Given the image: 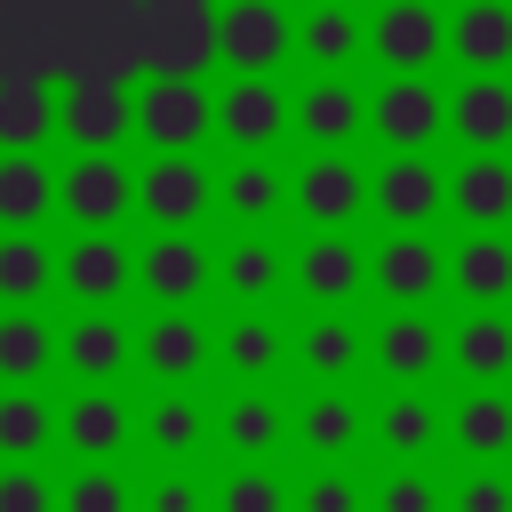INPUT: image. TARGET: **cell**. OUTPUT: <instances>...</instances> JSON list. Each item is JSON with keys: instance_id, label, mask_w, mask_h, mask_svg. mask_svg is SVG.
<instances>
[{"instance_id": "5bb4252c", "label": "cell", "mask_w": 512, "mask_h": 512, "mask_svg": "<svg viewBox=\"0 0 512 512\" xmlns=\"http://www.w3.org/2000/svg\"><path fill=\"white\" fill-rule=\"evenodd\" d=\"M56 136H72L80 152H112L120 136H136V96L112 80H80L56 96Z\"/></svg>"}, {"instance_id": "ba28073f", "label": "cell", "mask_w": 512, "mask_h": 512, "mask_svg": "<svg viewBox=\"0 0 512 512\" xmlns=\"http://www.w3.org/2000/svg\"><path fill=\"white\" fill-rule=\"evenodd\" d=\"M128 208H136V176H128L112 152H80V160L56 176V216H72L80 232H112Z\"/></svg>"}, {"instance_id": "ac0fdd59", "label": "cell", "mask_w": 512, "mask_h": 512, "mask_svg": "<svg viewBox=\"0 0 512 512\" xmlns=\"http://www.w3.org/2000/svg\"><path fill=\"white\" fill-rule=\"evenodd\" d=\"M288 280H296L320 312H336V304H352V288L368 280V256L352 248V232H312V240L288 256Z\"/></svg>"}, {"instance_id": "83f0119b", "label": "cell", "mask_w": 512, "mask_h": 512, "mask_svg": "<svg viewBox=\"0 0 512 512\" xmlns=\"http://www.w3.org/2000/svg\"><path fill=\"white\" fill-rule=\"evenodd\" d=\"M136 432L152 440V456H160V464H184V456H200V448H208V408H200L184 384H160V392H152V408L136 416Z\"/></svg>"}, {"instance_id": "8fae6325", "label": "cell", "mask_w": 512, "mask_h": 512, "mask_svg": "<svg viewBox=\"0 0 512 512\" xmlns=\"http://www.w3.org/2000/svg\"><path fill=\"white\" fill-rule=\"evenodd\" d=\"M56 440H64L80 464H112V456L136 440V408H128L112 384H80V392L56 408Z\"/></svg>"}, {"instance_id": "f6af8a7d", "label": "cell", "mask_w": 512, "mask_h": 512, "mask_svg": "<svg viewBox=\"0 0 512 512\" xmlns=\"http://www.w3.org/2000/svg\"><path fill=\"white\" fill-rule=\"evenodd\" d=\"M0 512H56V480L40 464H0Z\"/></svg>"}, {"instance_id": "7a4b0ae2", "label": "cell", "mask_w": 512, "mask_h": 512, "mask_svg": "<svg viewBox=\"0 0 512 512\" xmlns=\"http://www.w3.org/2000/svg\"><path fill=\"white\" fill-rule=\"evenodd\" d=\"M56 288L80 304V312H112L128 288H136V248L120 232H80L72 248H56Z\"/></svg>"}, {"instance_id": "d6a6232c", "label": "cell", "mask_w": 512, "mask_h": 512, "mask_svg": "<svg viewBox=\"0 0 512 512\" xmlns=\"http://www.w3.org/2000/svg\"><path fill=\"white\" fill-rule=\"evenodd\" d=\"M360 48H368V24H360L344 0H320V8L296 24V56H304L312 72H344Z\"/></svg>"}, {"instance_id": "9c48e42d", "label": "cell", "mask_w": 512, "mask_h": 512, "mask_svg": "<svg viewBox=\"0 0 512 512\" xmlns=\"http://www.w3.org/2000/svg\"><path fill=\"white\" fill-rule=\"evenodd\" d=\"M288 200L312 232H344L360 208H368V176L352 168V152H312L296 176H288Z\"/></svg>"}, {"instance_id": "cb8c5ba5", "label": "cell", "mask_w": 512, "mask_h": 512, "mask_svg": "<svg viewBox=\"0 0 512 512\" xmlns=\"http://www.w3.org/2000/svg\"><path fill=\"white\" fill-rule=\"evenodd\" d=\"M448 208L472 232H504L512 224V160L504 152H464V168L448 176Z\"/></svg>"}, {"instance_id": "9a60e30c", "label": "cell", "mask_w": 512, "mask_h": 512, "mask_svg": "<svg viewBox=\"0 0 512 512\" xmlns=\"http://www.w3.org/2000/svg\"><path fill=\"white\" fill-rule=\"evenodd\" d=\"M368 280L384 304H432L448 288V248H432L424 232H392L376 256H368Z\"/></svg>"}, {"instance_id": "74e56055", "label": "cell", "mask_w": 512, "mask_h": 512, "mask_svg": "<svg viewBox=\"0 0 512 512\" xmlns=\"http://www.w3.org/2000/svg\"><path fill=\"white\" fill-rule=\"evenodd\" d=\"M56 440V408L40 400V384H8L0 392V464H32Z\"/></svg>"}, {"instance_id": "d590c367", "label": "cell", "mask_w": 512, "mask_h": 512, "mask_svg": "<svg viewBox=\"0 0 512 512\" xmlns=\"http://www.w3.org/2000/svg\"><path fill=\"white\" fill-rule=\"evenodd\" d=\"M216 280H224V296H240V304H264V296L288 280V248H272L264 232H240V240L216 256Z\"/></svg>"}, {"instance_id": "44dd1931", "label": "cell", "mask_w": 512, "mask_h": 512, "mask_svg": "<svg viewBox=\"0 0 512 512\" xmlns=\"http://www.w3.org/2000/svg\"><path fill=\"white\" fill-rule=\"evenodd\" d=\"M216 208L232 216V224H248V232H264L280 208H288V168L272 160V152H240L224 176H216Z\"/></svg>"}, {"instance_id": "e575fe53", "label": "cell", "mask_w": 512, "mask_h": 512, "mask_svg": "<svg viewBox=\"0 0 512 512\" xmlns=\"http://www.w3.org/2000/svg\"><path fill=\"white\" fill-rule=\"evenodd\" d=\"M48 368H56V328L32 304H8L0 312V384H40Z\"/></svg>"}, {"instance_id": "d6986e66", "label": "cell", "mask_w": 512, "mask_h": 512, "mask_svg": "<svg viewBox=\"0 0 512 512\" xmlns=\"http://www.w3.org/2000/svg\"><path fill=\"white\" fill-rule=\"evenodd\" d=\"M368 360H376L392 384H424V376L448 360V336L424 320V304H392V320L368 336Z\"/></svg>"}, {"instance_id": "5b68a950", "label": "cell", "mask_w": 512, "mask_h": 512, "mask_svg": "<svg viewBox=\"0 0 512 512\" xmlns=\"http://www.w3.org/2000/svg\"><path fill=\"white\" fill-rule=\"evenodd\" d=\"M368 128H376L392 152H432V136H448V96H440L424 72H392V80L368 96Z\"/></svg>"}, {"instance_id": "e0dca14e", "label": "cell", "mask_w": 512, "mask_h": 512, "mask_svg": "<svg viewBox=\"0 0 512 512\" xmlns=\"http://www.w3.org/2000/svg\"><path fill=\"white\" fill-rule=\"evenodd\" d=\"M288 120H296V136H312V152H344V144L368 128V96H360L344 72H320V80L288 104Z\"/></svg>"}, {"instance_id": "7402d4cb", "label": "cell", "mask_w": 512, "mask_h": 512, "mask_svg": "<svg viewBox=\"0 0 512 512\" xmlns=\"http://www.w3.org/2000/svg\"><path fill=\"white\" fill-rule=\"evenodd\" d=\"M56 360H64L80 384H112V376L136 360V336H128V320H112V312H80V320L56 336Z\"/></svg>"}, {"instance_id": "2e32d148", "label": "cell", "mask_w": 512, "mask_h": 512, "mask_svg": "<svg viewBox=\"0 0 512 512\" xmlns=\"http://www.w3.org/2000/svg\"><path fill=\"white\" fill-rule=\"evenodd\" d=\"M208 440H224L240 464H264L288 440V400H272L264 384H240L224 408H208Z\"/></svg>"}, {"instance_id": "ab89813d", "label": "cell", "mask_w": 512, "mask_h": 512, "mask_svg": "<svg viewBox=\"0 0 512 512\" xmlns=\"http://www.w3.org/2000/svg\"><path fill=\"white\" fill-rule=\"evenodd\" d=\"M208 512H288V480L272 464H240L208 488Z\"/></svg>"}, {"instance_id": "4dcf8cb0", "label": "cell", "mask_w": 512, "mask_h": 512, "mask_svg": "<svg viewBox=\"0 0 512 512\" xmlns=\"http://www.w3.org/2000/svg\"><path fill=\"white\" fill-rule=\"evenodd\" d=\"M56 216V168L40 152H0V232H40Z\"/></svg>"}, {"instance_id": "836d02e7", "label": "cell", "mask_w": 512, "mask_h": 512, "mask_svg": "<svg viewBox=\"0 0 512 512\" xmlns=\"http://www.w3.org/2000/svg\"><path fill=\"white\" fill-rule=\"evenodd\" d=\"M360 328L344 320V312H320V320H304L296 328V360H304V376L312 384H352V368H360Z\"/></svg>"}, {"instance_id": "52a82bcc", "label": "cell", "mask_w": 512, "mask_h": 512, "mask_svg": "<svg viewBox=\"0 0 512 512\" xmlns=\"http://www.w3.org/2000/svg\"><path fill=\"white\" fill-rule=\"evenodd\" d=\"M136 136L152 152H200V136H208V88L192 72H152V88L136 96Z\"/></svg>"}, {"instance_id": "b9f144b4", "label": "cell", "mask_w": 512, "mask_h": 512, "mask_svg": "<svg viewBox=\"0 0 512 512\" xmlns=\"http://www.w3.org/2000/svg\"><path fill=\"white\" fill-rule=\"evenodd\" d=\"M368 512H448V496H440V480H432V472L400 464V472H384V480H376Z\"/></svg>"}, {"instance_id": "484cf974", "label": "cell", "mask_w": 512, "mask_h": 512, "mask_svg": "<svg viewBox=\"0 0 512 512\" xmlns=\"http://www.w3.org/2000/svg\"><path fill=\"white\" fill-rule=\"evenodd\" d=\"M448 56L464 72H504L512 64V0H464L448 16Z\"/></svg>"}, {"instance_id": "6da1fadb", "label": "cell", "mask_w": 512, "mask_h": 512, "mask_svg": "<svg viewBox=\"0 0 512 512\" xmlns=\"http://www.w3.org/2000/svg\"><path fill=\"white\" fill-rule=\"evenodd\" d=\"M208 136H224L232 152H272L288 136V96L272 88V72H232L224 96H208Z\"/></svg>"}, {"instance_id": "7bdbcfd3", "label": "cell", "mask_w": 512, "mask_h": 512, "mask_svg": "<svg viewBox=\"0 0 512 512\" xmlns=\"http://www.w3.org/2000/svg\"><path fill=\"white\" fill-rule=\"evenodd\" d=\"M288 512H368V496H360V480H352L344 464H320V472L288 496Z\"/></svg>"}, {"instance_id": "f35d334b", "label": "cell", "mask_w": 512, "mask_h": 512, "mask_svg": "<svg viewBox=\"0 0 512 512\" xmlns=\"http://www.w3.org/2000/svg\"><path fill=\"white\" fill-rule=\"evenodd\" d=\"M56 288V248L40 232H0V304H40Z\"/></svg>"}, {"instance_id": "d4e9b609", "label": "cell", "mask_w": 512, "mask_h": 512, "mask_svg": "<svg viewBox=\"0 0 512 512\" xmlns=\"http://www.w3.org/2000/svg\"><path fill=\"white\" fill-rule=\"evenodd\" d=\"M376 440H384L400 464H416V456H432V448L448 440V408H432L424 384H392V400L376 408Z\"/></svg>"}, {"instance_id": "f1b7e54d", "label": "cell", "mask_w": 512, "mask_h": 512, "mask_svg": "<svg viewBox=\"0 0 512 512\" xmlns=\"http://www.w3.org/2000/svg\"><path fill=\"white\" fill-rule=\"evenodd\" d=\"M360 424H368V408L344 392V384H320L296 416H288V432L320 456V464H336V456H352V440H360Z\"/></svg>"}, {"instance_id": "8992f818", "label": "cell", "mask_w": 512, "mask_h": 512, "mask_svg": "<svg viewBox=\"0 0 512 512\" xmlns=\"http://www.w3.org/2000/svg\"><path fill=\"white\" fill-rule=\"evenodd\" d=\"M368 56L384 72H432L448 56V16L432 0H384L368 24Z\"/></svg>"}, {"instance_id": "277c9868", "label": "cell", "mask_w": 512, "mask_h": 512, "mask_svg": "<svg viewBox=\"0 0 512 512\" xmlns=\"http://www.w3.org/2000/svg\"><path fill=\"white\" fill-rule=\"evenodd\" d=\"M136 208L152 216V232H192L216 208V176L192 152H152L144 176H136Z\"/></svg>"}, {"instance_id": "bcb514c9", "label": "cell", "mask_w": 512, "mask_h": 512, "mask_svg": "<svg viewBox=\"0 0 512 512\" xmlns=\"http://www.w3.org/2000/svg\"><path fill=\"white\" fill-rule=\"evenodd\" d=\"M448 512H512V480H504L496 464H472V472L456 480V496H448Z\"/></svg>"}, {"instance_id": "7c38bea8", "label": "cell", "mask_w": 512, "mask_h": 512, "mask_svg": "<svg viewBox=\"0 0 512 512\" xmlns=\"http://www.w3.org/2000/svg\"><path fill=\"white\" fill-rule=\"evenodd\" d=\"M136 288L152 304H192L200 288H216V256L192 240V232H152L136 248Z\"/></svg>"}, {"instance_id": "4fadbf2b", "label": "cell", "mask_w": 512, "mask_h": 512, "mask_svg": "<svg viewBox=\"0 0 512 512\" xmlns=\"http://www.w3.org/2000/svg\"><path fill=\"white\" fill-rule=\"evenodd\" d=\"M136 360L152 368V384H192L208 360H216V336L192 320V304H160L136 336Z\"/></svg>"}, {"instance_id": "3957f363", "label": "cell", "mask_w": 512, "mask_h": 512, "mask_svg": "<svg viewBox=\"0 0 512 512\" xmlns=\"http://www.w3.org/2000/svg\"><path fill=\"white\" fill-rule=\"evenodd\" d=\"M208 40H216V64L232 72H272L288 48H296V24L280 0H224L208 16Z\"/></svg>"}, {"instance_id": "30bf717a", "label": "cell", "mask_w": 512, "mask_h": 512, "mask_svg": "<svg viewBox=\"0 0 512 512\" xmlns=\"http://www.w3.org/2000/svg\"><path fill=\"white\" fill-rule=\"evenodd\" d=\"M368 208H376L392 232H424V224L448 208V176H440L424 152H392V160L368 176Z\"/></svg>"}, {"instance_id": "603a6c76", "label": "cell", "mask_w": 512, "mask_h": 512, "mask_svg": "<svg viewBox=\"0 0 512 512\" xmlns=\"http://www.w3.org/2000/svg\"><path fill=\"white\" fill-rule=\"evenodd\" d=\"M448 368L464 384H504L512 376V320H504V304H480V312H464L448 328Z\"/></svg>"}, {"instance_id": "4316f807", "label": "cell", "mask_w": 512, "mask_h": 512, "mask_svg": "<svg viewBox=\"0 0 512 512\" xmlns=\"http://www.w3.org/2000/svg\"><path fill=\"white\" fill-rule=\"evenodd\" d=\"M448 288L480 312V304H504L512 296V240L504 232H464L448 248Z\"/></svg>"}, {"instance_id": "60d3db41", "label": "cell", "mask_w": 512, "mask_h": 512, "mask_svg": "<svg viewBox=\"0 0 512 512\" xmlns=\"http://www.w3.org/2000/svg\"><path fill=\"white\" fill-rule=\"evenodd\" d=\"M56 512H136V488H128L112 464H80V472L56 488Z\"/></svg>"}, {"instance_id": "1f68e13d", "label": "cell", "mask_w": 512, "mask_h": 512, "mask_svg": "<svg viewBox=\"0 0 512 512\" xmlns=\"http://www.w3.org/2000/svg\"><path fill=\"white\" fill-rule=\"evenodd\" d=\"M216 360L240 376V384H264L280 360H288V328L272 320V312H240V320H224V336H216Z\"/></svg>"}, {"instance_id": "ee69618b", "label": "cell", "mask_w": 512, "mask_h": 512, "mask_svg": "<svg viewBox=\"0 0 512 512\" xmlns=\"http://www.w3.org/2000/svg\"><path fill=\"white\" fill-rule=\"evenodd\" d=\"M136 512H208V480H192L184 464H160Z\"/></svg>"}, {"instance_id": "ffe728a7", "label": "cell", "mask_w": 512, "mask_h": 512, "mask_svg": "<svg viewBox=\"0 0 512 512\" xmlns=\"http://www.w3.org/2000/svg\"><path fill=\"white\" fill-rule=\"evenodd\" d=\"M448 136L464 152H504L512 144V80L504 72H464V88L448 96Z\"/></svg>"}, {"instance_id": "8d00e7d4", "label": "cell", "mask_w": 512, "mask_h": 512, "mask_svg": "<svg viewBox=\"0 0 512 512\" xmlns=\"http://www.w3.org/2000/svg\"><path fill=\"white\" fill-rule=\"evenodd\" d=\"M48 136H56V88L0 80V152H40Z\"/></svg>"}, {"instance_id": "f546056e", "label": "cell", "mask_w": 512, "mask_h": 512, "mask_svg": "<svg viewBox=\"0 0 512 512\" xmlns=\"http://www.w3.org/2000/svg\"><path fill=\"white\" fill-rule=\"evenodd\" d=\"M448 440H456L472 464L512 456V400H504V384H472V392L448 408Z\"/></svg>"}]
</instances>
